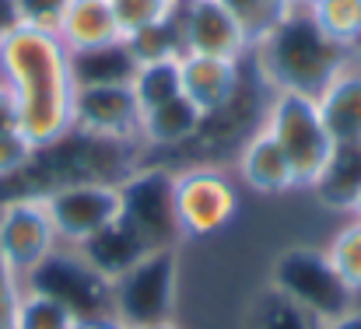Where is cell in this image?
I'll use <instances>...</instances> for the list:
<instances>
[{
  "mask_svg": "<svg viewBox=\"0 0 361 329\" xmlns=\"http://www.w3.org/2000/svg\"><path fill=\"white\" fill-rule=\"evenodd\" d=\"M0 81L11 92L18 133L39 151L63 144L74 133V56L42 28L14 25L0 35Z\"/></svg>",
  "mask_w": 361,
  "mask_h": 329,
  "instance_id": "1",
  "label": "cell"
},
{
  "mask_svg": "<svg viewBox=\"0 0 361 329\" xmlns=\"http://www.w3.org/2000/svg\"><path fill=\"white\" fill-rule=\"evenodd\" d=\"M351 53L355 49L330 42L312 25V18L298 7L259 46H252L249 56H256L259 77L270 85V92H298L316 99Z\"/></svg>",
  "mask_w": 361,
  "mask_h": 329,
  "instance_id": "2",
  "label": "cell"
},
{
  "mask_svg": "<svg viewBox=\"0 0 361 329\" xmlns=\"http://www.w3.org/2000/svg\"><path fill=\"white\" fill-rule=\"evenodd\" d=\"M263 130L284 151L298 190H316L337 147L319 116L316 99L298 95V92H270V102L263 112Z\"/></svg>",
  "mask_w": 361,
  "mask_h": 329,
  "instance_id": "3",
  "label": "cell"
},
{
  "mask_svg": "<svg viewBox=\"0 0 361 329\" xmlns=\"http://www.w3.org/2000/svg\"><path fill=\"white\" fill-rule=\"evenodd\" d=\"M242 193L218 165H190L169 175V207L179 238H211L239 214Z\"/></svg>",
  "mask_w": 361,
  "mask_h": 329,
  "instance_id": "4",
  "label": "cell"
},
{
  "mask_svg": "<svg viewBox=\"0 0 361 329\" xmlns=\"http://www.w3.org/2000/svg\"><path fill=\"white\" fill-rule=\"evenodd\" d=\"M60 238L39 193L0 204V273L11 284L32 280L56 256Z\"/></svg>",
  "mask_w": 361,
  "mask_h": 329,
  "instance_id": "5",
  "label": "cell"
},
{
  "mask_svg": "<svg viewBox=\"0 0 361 329\" xmlns=\"http://www.w3.org/2000/svg\"><path fill=\"white\" fill-rule=\"evenodd\" d=\"M53 231L63 245H88L102 231H109L123 218V186L102 182V179H71L46 193H39Z\"/></svg>",
  "mask_w": 361,
  "mask_h": 329,
  "instance_id": "6",
  "label": "cell"
},
{
  "mask_svg": "<svg viewBox=\"0 0 361 329\" xmlns=\"http://www.w3.org/2000/svg\"><path fill=\"white\" fill-rule=\"evenodd\" d=\"M176 298V252L154 249L109 284V316L126 329L169 319Z\"/></svg>",
  "mask_w": 361,
  "mask_h": 329,
  "instance_id": "7",
  "label": "cell"
},
{
  "mask_svg": "<svg viewBox=\"0 0 361 329\" xmlns=\"http://www.w3.org/2000/svg\"><path fill=\"white\" fill-rule=\"evenodd\" d=\"M140 102L130 81H92L78 85L74 95V130L88 140L130 144L140 140Z\"/></svg>",
  "mask_w": 361,
  "mask_h": 329,
  "instance_id": "8",
  "label": "cell"
},
{
  "mask_svg": "<svg viewBox=\"0 0 361 329\" xmlns=\"http://www.w3.org/2000/svg\"><path fill=\"white\" fill-rule=\"evenodd\" d=\"M274 287L284 291L302 309H309L312 316H319L323 323L337 319L355 302V294L326 266L323 249H291L288 256H281L274 270Z\"/></svg>",
  "mask_w": 361,
  "mask_h": 329,
  "instance_id": "9",
  "label": "cell"
},
{
  "mask_svg": "<svg viewBox=\"0 0 361 329\" xmlns=\"http://www.w3.org/2000/svg\"><path fill=\"white\" fill-rule=\"evenodd\" d=\"M176 18H179L183 49L186 53L232 56V60H242V56L252 53L242 25L218 0H179Z\"/></svg>",
  "mask_w": 361,
  "mask_h": 329,
  "instance_id": "10",
  "label": "cell"
},
{
  "mask_svg": "<svg viewBox=\"0 0 361 329\" xmlns=\"http://www.w3.org/2000/svg\"><path fill=\"white\" fill-rule=\"evenodd\" d=\"M123 221L144 238V245L154 249H172L176 224L169 207V175L158 172H140L123 186Z\"/></svg>",
  "mask_w": 361,
  "mask_h": 329,
  "instance_id": "11",
  "label": "cell"
},
{
  "mask_svg": "<svg viewBox=\"0 0 361 329\" xmlns=\"http://www.w3.org/2000/svg\"><path fill=\"white\" fill-rule=\"evenodd\" d=\"M239 85L242 60L204 56V53H183L179 56V88L207 119L232 106V99L239 95Z\"/></svg>",
  "mask_w": 361,
  "mask_h": 329,
  "instance_id": "12",
  "label": "cell"
},
{
  "mask_svg": "<svg viewBox=\"0 0 361 329\" xmlns=\"http://www.w3.org/2000/svg\"><path fill=\"white\" fill-rule=\"evenodd\" d=\"M53 35L67 46L71 56L116 49L126 42L116 11H113V0H63Z\"/></svg>",
  "mask_w": 361,
  "mask_h": 329,
  "instance_id": "13",
  "label": "cell"
},
{
  "mask_svg": "<svg viewBox=\"0 0 361 329\" xmlns=\"http://www.w3.org/2000/svg\"><path fill=\"white\" fill-rule=\"evenodd\" d=\"M319 116L337 147H361V53L355 49L316 95Z\"/></svg>",
  "mask_w": 361,
  "mask_h": 329,
  "instance_id": "14",
  "label": "cell"
},
{
  "mask_svg": "<svg viewBox=\"0 0 361 329\" xmlns=\"http://www.w3.org/2000/svg\"><path fill=\"white\" fill-rule=\"evenodd\" d=\"M239 179L242 186L256 197H284L291 190H298L295 172L284 158V151L277 147V140L259 126L239 151Z\"/></svg>",
  "mask_w": 361,
  "mask_h": 329,
  "instance_id": "15",
  "label": "cell"
},
{
  "mask_svg": "<svg viewBox=\"0 0 361 329\" xmlns=\"http://www.w3.org/2000/svg\"><path fill=\"white\" fill-rule=\"evenodd\" d=\"M81 319V312L63 302L60 294L28 284L21 291H14L11 309H7V329H74Z\"/></svg>",
  "mask_w": 361,
  "mask_h": 329,
  "instance_id": "16",
  "label": "cell"
},
{
  "mask_svg": "<svg viewBox=\"0 0 361 329\" xmlns=\"http://www.w3.org/2000/svg\"><path fill=\"white\" fill-rule=\"evenodd\" d=\"M207 123V116L197 109L186 95H176L154 109H144L140 116V140L154 144V147H176L186 144L200 133V126Z\"/></svg>",
  "mask_w": 361,
  "mask_h": 329,
  "instance_id": "17",
  "label": "cell"
},
{
  "mask_svg": "<svg viewBox=\"0 0 361 329\" xmlns=\"http://www.w3.org/2000/svg\"><path fill=\"white\" fill-rule=\"evenodd\" d=\"M302 11L330 42L344 49L361 46V0H305Z\"/></svg>",
  "mask_w": 361,
  "mask_h": 329,
  "instance_id": "18",
  "label": "cell"
},
{
  "mask_svg": "<svg viewBox=\"0 0 361 329\" xmlns=\"http://www.w3.org/2000/svg\"><path fill=\"white\" fill-rule=\"evenodd\" d=\"M242 25L249 46H259L281 21H288L302 4L298 0H218Z\"/></svg>",
  "mask_w": 361,
  "mask_h": 329,
  "instance_id": "19",
  "label": "cell"
},
{
  "mask_svg": "<svg viewBox=\"0 0 361 329\" xmlns=\"http://www.w3.org/2000/svg\"><path fill=\"white\" fill-rule=\"evenodd\" d=\"M323 259L334 270V277L358 298L361 294V221L351 218L348 224H341L330 242L323 245Z\"/></svg>",
  "mask_w": 361,
  "mask_h": 329,
  "instance_id": "20",
  "label": "cell"
},
{
  "mask_svg": "<svg viewBox=\"0 0 361 329\" xmlns=\"http://www.w3.org/2000/svg\"><path fill=\"white\" fill-rule=\"evenodd\" d=\"M249 329H323V319L291 302L284 291L270 287L256 298V309L249 316Z\"/></svg>",
  "mask_w": 361,
  "mask_h": 329,
  "instance_id": "21",
  "label": "cell"
},
{
  "mask_svg": "<svg viewBox=\"0 0 361 329\" xmlns=\"http://www.w3.org/2000/svg\"><path fill=\"white\" fill-rule=\"evenodd\" d=\"M358 186H361V147H334L330 168L316 182L319 200L348 211V204L358 193Z\"/></svg>",
  "mask_w": 361,
  "mask_h": 329,
  "instance_id": "22",
  "label": "cell"
},
{
  "mask_svg": "<svg viewBox=\"0 0 361 329\" xmlns=\"http://www.w3.org/2000/svg\"><path fill=\"white\" fill-rule=\"evenodd\" d=\"M123 46H126V53H130V60L137 67L140 63H154V60H176V56L186 53L176 14L158 21V25H151V28H144V32H137V35H130Z\"/></svg>",
  "mask_w": 361,
  "mask_h": 329,
  "instance_id": "23",
  "label": "cell"
},
{
  "mask_svg": "<svg viewBox=\"0 0 361 329\" xmlns=\"http://www.w3.org/2000/svg\"><path fill=\"white\" fill-rule=\"evenodd\" d=\"M133 95L140 102V109H154L176 95H183L179 88V56L176 60H154V63H140L130 77Z\"/></svg>",
  "mask_w": 361,
  "mask_h": 329,
  "instance_id": "24",
  "label": "cell"
},
{
  "mask_svg": "<svg viewBox=\"0 0 361 329\" xmlns=\"http://www.w3.org/2000/svg\"><path fill=\"white\" fill-rule=\"evenodd\" d=\"M179 7V0H113V11H116V21L123 28V39L172 18Z\"/></svg>",
  "mask_w": 361,
  "mask_h": 329,
  "instance_id": "25",
  "label": "cell"
},
{
  "mask_svg": "<svg viewBox=\"0 0 361 329\" xmlns=\"http://www.w3.org/2000/svg\"><path fill=\"white\" fill-rule=\"evenodd\" d=\"M35 158V147L18 133V130H4L0 133V179H11L18 172H25Z\"/></svg>",
  "mask_w": 361,
  "mask_h": 329,
  "instance_id": "26",
  "label": "cell"
},
{
  "mask_svg": "<svg viewBox=\"0 0 361 329\" xmlns=\"http://www.w3.org/2000/svg\"><path fill=\"white\" fill-rule=\"evenodd\" d=\"M60 7H63V0H14L18 25L42 28V32H53V28H56Z\"/></svg>",
  "mask_w": 361,
  "mask_h": 329,
  "instance_id": "27",
  "label": "cell"
},
{
  "mask_svg": "<svg viewBox=\"0 0 361 329\" xmlns=\"http://www.w3.org/2000/svg\"><path fill=\"white\" fill-rule=\"evenodd\" d=\"M4 130H18V116H14V102H11V92L4 88L0 81V133Z\"/></svg>",
  "mask_w": 361,
  "mask_h": 329,
  "instance_id": "28",
  "label": "cell"
},
{
  "mask_svg": "<svg viewBox=\"0 0 361 329\" xmlns=\"http://www.w3.org/2000/svg\"><path fill=\"white\" fill-rule=\"evenodd\" d=\"M74 329H126V326H123L120 319H113L109 312H102V316H81Z\"/></svg>",
  "mask_w": 361,
  "mask_h": 329,
  "instance_id": "29",
  "label": "cell"
},
{
  "mask_svg": "<svg viewBox=\"0 0 361 329\" xmlns=\"http://www.w3.org/2000/svg\"><path fill=\"white\" fill-rule=\"evenodd\" d=\"M323 329H361V309H348V312H341L337 319H326Z\"/></svg>",
  "mask_w": 361,
  "mask_h": 329,
  "instance_id": "30",
  "label": "cell"
},
{
  "mask_svg": "<svg viewBox=\"0 0 361 329\" xmlns=\"http://www.w3.org/2000/svg\"><path fill=\"white\" fill-rule=\"evenodd\" d=\"M348 214H351V218H358V221H361V186H358V193L351 197V204H348Z\"/></svg>",
  "mask_w": 361,
  "mask_h": 329,
  "instance_id": "31",
  "label": "cell"
},
{
  "mask_svg": "<svg viewBox=\"0 0 361 329\" xmlns=\"http://www.w3.org/2000/svg\"><path fill=\"white\" fill-rule=\"evenodd\" d=\"M137 329H179L172 319H161V323H151V326H137Z\"/></svg>",
  "mask_w": 361,
  "mask_h": 329,
  "instance_id": "32",
  "label": "cell"
},
{
  "mask_svg": "<svg viewBox=\"0 0 361 329\" xmlns=\"http://www.w3.org/2000/svg\"><path fill=\"white\" fill-rule=\"evenodd\" d=\"M298 4H305V0H298Z\"/></svg>",
  "mask_w": 361,
  "mask_h": 329,
  "instance_id": "33",
  "label": "cell"
}]
</instances>
